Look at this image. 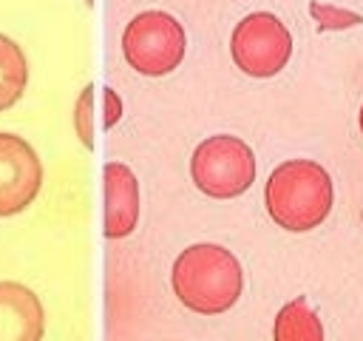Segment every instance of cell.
<instances>
[{"instance_id": "6da1fadb", "label": "cell", "mask_w": 363, "mask_h": 341, "mask_svg": "<svg viewBox=\"0 0 363 341\" xmlns=\"http://www.w3.org/2000/svg\"><path fill=\"white\" fill-rule=\"evenodd\" d=\"M173 293L193 313L218 316L230 310L244 290V270L236 256L221 245H191L173 262Z\"/></svg>"}, {"instance_id": "7a4b0ae2", "label": "cell", "mask_w": 363, "mask_h": 341, "mask_svg": "<svg viewBox=\"0 0 363 341\" xmlns=\"http://www.w3.org/2000/svg\"><path fill=\"white\" fill-rule=\"evenodd\" d=\"M267 210L284 231L304 233L318 228L332 210V180L312 159H287L267 180Z\"/></svg>"}, {"instance_id": "3957f363", "label": "cell", "mask_w": 363, "mask_h": 341, "mask_svg": "<svg viewBox=\"0 0 363 341\" xmlns=\"http://www.w3.org/2000/svg\"><path fill=\"white\" fill-rule=\"evenodd\" d=\"M196 188L213 199H233L255 182V157L250 145L230 134H216L196 145L191 157Z\"/></svg>"}, {"instance_id": "277c9868", "label": "cell", "mask_w": 363, "mask_h": 341, "mask_svg": "<svg viewBox=\"0 0 363 341\" xmlns=\"http://www.w3.org/2000/svg\"><path fill=\"white\" fill-rule=\"evenodd\" d=\"M185 46L188 40L182 23L159 9L136 15L122 34L125 60L131 63V68H136L145 77L170 74L185 57Z\"/></svg>"}, {"instance_id": "5b68a950", "label": "cell", "mask_w": 363, "mask_h": 341, "mask_svg": "<svg viewBox=\"0 0 363 341\" xmlns=\"http://www.w3.org/2000/svg\"><path fill=\"white\" fill-rule=\"evenodd\" d=\"M230 52L244 74L276 77L292 55V34L276 15L253 12L233 29Z\"/></svg>"}, {"instance_id": "8992f818", "label": "cell", "mask_w": 363, "mask_h": 341, "mask_svg": "<svg viewBox=\"0 0 363 341\" xmlns=\"http://www.w3.org/2000/svg\"><path fill=\"white\" fill-rule=\"evenodd\" d=\"M43 185L37 151L17 134L0 131V217L26 210Z\"/></svg>"}, {"instance_id": "52a82bcc", "label": "cell", "mask_w": 363, "mask_h": 341, "mask_svg": "<svg viewBox=\"0 0 363 341\" xmlns=\"http://www.w3.org/2000/svg\"><path fill=\"white\" fill-rule=\"evenodd\" d=\"M103 188H105V217L103 233L108 239H122L133 233L140 222V182L133 170L122 162H108L103 168Z\"/></svg>"}, {"instance_id": "ba28073f", "label": "cell", "mask_w": 363, "mask_h": 341, "mask_svg": "<svg viewBox=\"0 0 363 341\" xmlns=\"http://www.w3.org/2000/svg\"><path fill=\"white\" fill-rule=\"evenodd\" d=\"M45 313L34 290L17 282H0V341H40Z\"/></svg>"}, {"instance_id": "9c48e42d", "label": "cell", "mask_w": 363, "mask_h": 341, "mask_svg": "<svg viewBox=\"0 0 363 341\" xmlns=\"http://www.w3.org/2000/svg\"><path fill=\"white\" fill-rule=\"evenodd\" d=\"M272 335H276V341H324V324L306 298L298 296L279 310Z\"/></svg>"}, {"instance_id": "30bf717a", "label": "cell", "mask_w": 363, "mask_h": 341, "mask_svg": "<svg viewBox=\"0 0 363 341\" xmlns=\"http://www.w3.org/2000/svg\"><path fill=\"white\" fill-rule=\"evenodd\" d=\"M29 82V63L17 43L6 34H0V111L12 108Z\"/></svg>"}, {"instance_id": "8fae6325", "label": "cell", "mask_w": 363, "mask_h": 341, "mask_svg": "<svg viewBox=\"0 0 363 341\" xmlns=\"http://www.w3.org/2000/svg\"><path fill=\"white\" fill-rule=\"evenodd\" d=\"M91 111H94V85H85L77 108H74V125H77V137L82 140L85 148H94V125H91Z\"/></svg>"}, {"instance_id": "7c38bea8", "label": "cell", "mask_w": 363, "mask_h": 341, "mask_svg": "<svg viewBox=\"0 0 363 341\" xmlns=\"http://www.w3.org/2000/svg\"><path fill=\"white\" fill-rule=\"evenodd\" d=\"M309 12H312V17L318 20V26H321V29H346V26H360L363 23L360 15L338 9V6H329V3H312Z\"/></svg>"}, {"instance_id": "4fadbf2b", "label": "cell", "mask_w": 363, "mask_h": 341, "mask_svg": "<svg viewBox=\"0 0 363 341\" xmlns=\"http://www.w3.org/2000/svg\"><path fill=\"white\" fill-rule=\"evenodd\" d=\"M122 117V103L114 89H105V128H114Z\"/></svg>"}, {"instance_id": "5bb4252c", "label": "cell", "mask_w": 363, "mask_h": 341, "mask_svg": "<svg viewBox=\"0 0 363 341\" xmlns=\"http://www.w3.org/2000/svg\"><path fill=\"white\" fill-rule=\"evenodd\" d=\"M360 131H363V106H360Z\"/></svg>"}]
</instances>
